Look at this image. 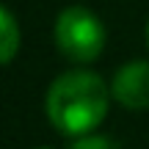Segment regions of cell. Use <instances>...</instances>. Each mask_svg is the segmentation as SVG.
<instances>
[{"instance_id":"5b68a950","label":"cell","mask_w":149,"mask_h":149,"mask_svg":"<svg viewBox=\"0 0 149 149\" xmlns=\"http://www.w3.org/2000/svg\"><path fill=\"white\" fill-rule=\"evenodd\" d=\"M66 149H119L108 135H97L94 130L91 133H83V135H72L69 146Z\"/></svg>"},{"instance_id":"8992f818","label":"cell","mask_w":149,"mask_h":149,"mask_svg":"<svg viewBox=\"0 0 149 149\" xmlns=\"http://www.w3.org/2000/svg\"><path fill=\"white\" fill-rule=\"evenodd\" d=\"M146 44H149V22H146Z\"/></svg>"},{"instance_id":"277c9868","label":"cell","mask_w":149,"mask_h":149,"mask_svg":"<svg viewBox=\"0 0 149 149\" xmlns=\"http://www.w3.org/2000/svg\"><path fill=\"white\" fill-rule=\"evenodd\" d=\"M19 50V25L6 6H0V64H8Z\"/></svg>"},{"instance_id":"7a4b0ae2","label":"cell","mask_w":149,"mask_h":149,"mask_svg":"<svg viewBox=\"0 0 149 149\" xmlns=\"http://www.w3.org/2000/svg\"><path fill=\"white\" fill-rule=\"evenodd\" d=\"M105 25L86 6H69L55 19V44L61 55L77 64L97 61L105 50Z\"/></svg>"},{"instance_id":"52a82bcc","label":"cell","mask_w":149,"mask_h":149,"mask_svg":"<svg viewBox=\"0 0 149 149\" xmlns=\"http://www.w3.org/2000/svg\"><path fill=\"white\" fill-rule=\"evenodd\" d=\"M39 149H50V146H39Z\"/></svg>"},{"instance_id":"6da1fadb","label":"cell","mask_w":149,"mask_h":149,"mask_svg":"<svg viewBox=\"0 0 149 149\" xmlns=\"http://www.w3.org/2000/svg\"><path fill=\"white\" fill-rule=\"evenodd\" d=\"M111 88L94 72H64L55 77L44 97L50 124L64 135H83L100 127L108 116Z\"/></svg>"},{"instance_id":"3957f363","label":"cell","mask_w":149,"mask_h":149,"mask_svg":"<svg viewBox=\"0 0 149 149\" xmlns=\"http://www.w3.org/2000/svg\"><path fill=\"white\" fill-rule=\"evenodd\" d=\"M111 94L130 111L149 108V61H130L113 74Z\"/></svg>"}]
</instances>
